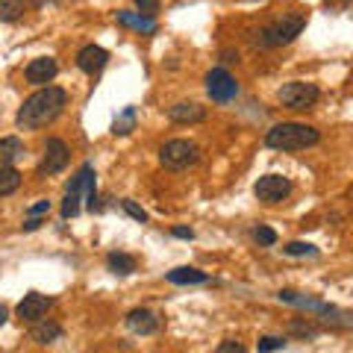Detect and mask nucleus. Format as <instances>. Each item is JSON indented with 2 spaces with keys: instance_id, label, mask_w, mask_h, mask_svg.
<instances>
[{
  "instance_id": "f257e3e1",
  "label": "nucleus",
  "mask_w": 353,
  "mask_h": 353,
  "mask_svg": "<svg viewBox=\"0 0 353 353\" xmlns=\"http://www.w3.org/2000/svg\"><path fill=\"white\" fill-rule=\"evenodd\" d=\"M65 103H68V94H65V88L59 85H41L36 94H30L24 103H21L18 115H15V124L21 130H41L53 124L59 115Z\"/></svg>"
},
{
  "instance_id": "f03ea898",
  "label": "nucleus",
  "mask_w": 353,
  "mask_h": 353,
  "mask_svg": "<svg viewBox=\"0 0 353 353\" xmlns=\"http://www.w3.org/2000/svg\"><path fill=\"white\" fill-rule=\"evenodd\" d=\"M321 132L309 124H297V121H285V124H277L268 130L265 136V145L274 148V150H303V148H312L318 145Z\"/></svg>"
},
{
  "instance_id": "7ed1b4c3",
  "label": "nucleus",
  "mask_w": 353,
  "mask_h": 353,
  "mask_svg": "<svg viewBox=\"0 0 353 353\" xmlns=\"http://www.w3.org/2000/svg\"><path fill=\"white\" fill-rule=\"evenodd\" d=\"M197 157H201V150H197V145L189 139H171V141H165L159 150V162L171 171L189 168V165L197 162Z\"/></svg>"
},
{
  "instance_id": "20e7f679",
  "label": "nucleus",
  "mask_w": 353,
  "mask_h": 353,
  "mask_svg": "<svg viewBox=\"0 0 353 353\" xmlns=\"http://www.w3.org/2000/svg\"><path fill=\"white\" fill-rule=\"evenodd\" d=\"M306 27V15L297 12V15H285L280 21H274L262 30V44H268V48H280V44H289L301 36V30Z\"/></svg>"
},
{
  "instance_id": "39448f33",
  "label": "nucleus",
  "mask_w": 353,
  "mask_h": 353,
  "mask_svg": "<svg viewBox=\"0 0 353 353\" xmlns=\"http://www.w3.org/2000/svg\"><path fill=\"white\" fill-rule=\"evenodd\" d=\"M280 103L285 109H294V112H303V109H312L318 103V97H321V92H318L315 83H303V80H294V83H285L280 88Z\"/></svg>"
},
{
  "instance_id": "423d86ee",
  "label": "nucleus",
  "mask_w": 353,
  "mask_h": 353,
  "mask_svg": "<svg viewBox=\"0 0 353 353\" xmlns=\"http://www.w3.org/2000/svg\"><path fill=\"white\" fill-rule=\"evenodd\" d=\"M253 194L259 197L262 203H283L285 197L292 194V180L289 176H280V174H265L259 176V183L253 185Z\"/></svg>"
},
{
  "instance_id": "0eeeda50",
  "label": "nucleus",
  "mask_w": 353,
  "mask_h": 353,
  "mask_svg": "<svg viewBox=\"0 0 353 353\" xmlns=\"http://www.w3.org/2000/svg\"><path fill=\"white\" fill-rule=\"evenodd\" d=\"M206 92H209V97H212L215 103H227V101H233V97L239 94V83L230 77V71L212 68L206 74Z\"/></svg>"
},
{
  "instance_id": "6e6552de",
  "label": "nucleus",
  "mask_w": 353,
  "mask_h": 353,
  "mask_svg": "<svg viewBox=\"0 0 353 353\" xmlns=\"http://www.w3.org/2000/svg\"><path fill=\"white\" fill-rule=\"evenodd\" d=\"M68 192L71 194H80V201H85V206L97 209V183H94V168L92 165H83L80 171H77V176L68 183Z\"/></svg>"
},
{
  "instance_id": "1a4fd4ad",
  "label": "nucleus",
  "mask_w": 353,
  "mask_h": 353,
  "mask_svg": "<svg viewBox=\"0 0 353 353\" xmlns=\"http://www.w3.org/2000/svg\"><path fill=\"white\" fill-rule=\"evenodd\" d=\"M65 165H68V145L62 139H50L44 145V159L39 165V174L41 176H50V174H59Z\"/></svg>"
},
{
  "instance_id": "9d476101",
  "label": "nucleus",
  "mask_w": 353,
  "mask_h": 353,
  "mask_svg": "<svg viewBox=\"0 0 353 353\" xmlns=\"http://www.w3.org/2000/svg\"><path fill=\"white\" fill-rule=\"evenodd\" d=\"M50 306H53V297H44L39 292H30V294H24V301L18 303L15 315L21 318V321H27V324H36V321H41V318L48 315Z\"/></svg>"
},
{
  "instance_id": "9b49d317",
  "label": "nucleus",
  "mask_w": 353,
  "mask_h": 353,
  "mask_svg": "<svg viewBox=\"0 0 353 353\" xmlns=\"http://www.w3.org/2000/svg\"><path fill=\"white\" fill-rule=\"evenodd\" d=\"M57 71H59L57 59H50V57H39V59H32V62L27 65L24 77H27V83H32V85H48V83L53 80V77H57Z\"/></svg>"
},
{
  "instance_id": "f8f14e48",
  "label": "nucleus",
  "mask_w": 353,
  "mask_h": 353,
  "mask_svg": "<svg viewBox=\"0 0 353 353\" xmlns=\"http://www.w3.org/2000/svg\"><path fill=\"white\" fill-rule=\"evenodd\" d=\"M106 62H109V53L101 48V44H85V48L77 53V65H80V71H85V74L103 71Z\"/></svg>"
},
{
  "instance_id": "ddd939ff",
  "label": "nucleus",
  "mask_w": 353,
  "mask_h": 353,
  "mask_svg": "<svg viewBox=\"0 0 353 353\" xmlns=\"http://www.w3.org/2000/svg\"><path fill=\"white\" fill-rule=\"evenodd\" d=\"M127 330L136 336H150L159 330V318L150 312V309H132L127 315Z\"/></svg>"
},
{
  "instance_id": "4468645a",
  "label": "nucleus",
  "mask_w": 353,
  "mask_h": 353,
  "mask_svg": "<svg viewBox=\"0 0 353 353\" xmlns=\"http://www.w3.org/2000/svg\"><path fill=\"white\" fill-rule=\"evenodd\" d=\"M277 297H280L283 303H292V306H303V309H312V312H321V315H336V309L330 306V303L315 301V297H303V294H297L292 289H283Z\"/></svg>"
},
{
  "instance_id": "2eb2a0df",
  "label": "nucleus",
  "mask_w": 353,
  "mask_h": 353,
  "mask_svg": "<svg viewBox=\"0 0 353 353\" xmlns=\"http://www.w3.org/2000/svg\"><path fill=\"white\" fill-rule=\"evenodd\" d=\"M168 118L174 124H197V121L206 118V109L201 103H174L168 109Z\"/></svg>"
},
{
  "instance_id": "dca6fc26",
  "label": "nucleus",
  "mask_w": 353,
  "mask_h": 353,
  "mask_svg": "<svg viewBox=\"0 0 353 353\" xmlns=\"http://www.w3.org/2000/svg\"><path fill=\"white\" fill-rule=\"evenodd\" d=\"M59 336H62V327L57 321H48V318L36 321L32 330H30V339L36 341V345H50V341H57Z\"/></svg>"
},
{
  "instance_id": "f3484780",
  "label": "nucleus",
  "mask_w": 353,
  "mask_h": 353,
  "mask_svg": "<svg viewBox=\"0 0 353 353\" xmlns=\"http://www.w3.org/2000/svg\"><path fill=\"white\" fill-rule=\"evenodd\" d=\"M118 24L121 27H132L139 32H148L153 36L159 27H157V18H148V15H139V12H118Z\"/></svg>"
},
{
  "instance_id": "a211bd4d",
  "label": "nucleus",
  "mask_w": 353,
  "mask_h": 353,
  "mask_svg": "<svg viewBox=\"0 0 353 353\" xmlns=\"http://www.w3.org/2000/svg\"><path fill=\"white\" fill-rule=\"evenodd\" d=\"M24 157V141L18 136H6L0 139V165H12Z\"/></svg>"
},
{
  "instance_id": "6ab92c4d",
  "label": "nucleus",
  "mask_w": 353,
  "mask_h": 353,
  "mask_svg": "<svg viewBox=\"0 0 353 353\" xmlns=\"http://www.w3.org/2000/svg\"><path fill=\"white\" fill-rule=\"evenodd\" d=\"M209 274L206 271H197V268H174L168 271V283L174 285H197V283H206Z\"/></svg>"
},
{
  "instance_id": "aec40b11",
  "label": "nucleus",
  "mask_w": 353,
  "mask_h": 353,
  "mask_svg": "<svg viewBox=\"0 0 353 353\" xmlns=\"http://www.w3.org/2000/svg\"><path fill=\"white\" fill-rule=\"evenodd\" d=\"M106 268L112 274H121V277H124V274L136 271V259H132L130 253H109V256H106Z\"/></svg>"
},
{
  "instance_id": "412c9836",
  "label": "nucleus",
  "mask_w": 353,
  "mask_h": 353,
  "mask_svg": "<svg viewBox=\"0 0 353 353\" xmlns=\"http://www.w3.org/2000/svg\"><path fill=\"white\" fill-rule=\"evenodd\" d=\"M18 185H21V174L12 165H0V197L18 192Z\"/></svg>"
},
{
  "instance_id": "4be33fe9",
  "label": "nucleus",
  "mask_w": 353,
  "mask_h": 353,
  "mask_svg": "<svg viewBox=\"0 0 353 353\" xmlns=\"http://www.w3.org/2000/svg\"><path fill=\"white\" fill-rule=\"evenodd\" d=\"M24 0H3L0 3V21L3 24H15V21H21L24 18Z\"/></svg>"
},
{
  "instance_id": "5701e85b",
  "label": "nucleus",
  "mask_w": 353,
  "mask_h": 353,
  "mask_svg": "<svg viewBox=\"0 0 353 353\" xmlns=\"http://www.w3.org/2000/svg\"><path fill=\"white\" fill-rule=\"evenodd\" d=\"M132 130H136V106H127L124 112L115 118L112 132H115V136H127V132H132Z\"/></svg>"
},
{
  "instance_id": "b1692460",
  "label": "nucleus",
  "mask_w": 353,
  "mask_h": 353,
  "mask_svg": "<svg viewBox=\"0 0 353 353\" xmlns=\"http://www.w3.org/2000/svg\"><path fill=\"white\" fill-rule=\"evenodd\" d=\"M283 347H285V339H280V336H262L259 345H256L259 353H274V350H283Z\"/></svg>"
},
{
  "instance_id": "393cba45",
  "label": "nucleus",
  "mask_w": 353,
  "mask_h": 353,
  "mask_svg": "<svg viewBox=\"0 0 353 353\" xmlns=\"http://www.w3.org/2000/svg\"><path fill=\"white\" fill-rule=\"evenodd\" d=\"M77 212H80V194L65 192V201H62V218H74Z\"/></svg>"
},
{
  "instance_id": "a878e982",
  "label": "nucleus",
  "mask_w": 353,
  "mask_h": 353,
  "mask_svg": "<svg viewBox=\"0 0 353 353\" xmlns=\"http://www.w3.org/2000/svg\"><path fill=\"white\" fill-rule=\"evenodd\" d=\"M283 250L289 253V256H315L318 253L312 245H306V241H292V245H285Z\"/></svg>"
},
{
  "instance_id": "bb28decb",
  "label": "nucleus",
  "mask_w": 353,
  "mask_h": 353,
  "mask_svg": "<svg viewBox=\"0 0 353 353\" xmlns=\"http://www.w3.org/2000/svg\"><path fill=\"white\" fill-rule=\"evenodd\" d=\"M253 239H256L259 241V245H277V233H274V230L271 227H256V230H253Z\"/></svg>"
},
{
  "instance_id": "cd10ccee",
  "label": "nucleus",
  "mask_w": 353,
  "mask_h": 353,
  "mask_svg": "<svg viewBox=\"0 0 353 353\" xmlns=\"http://www.w3.org/2000/svg\"><path fill=\"white\" fill-rule=\"evenodd\" d=\"M121 206H124V212H127L130 218H136L139 224H145V221H148V212H145V209H141L136 201H121Z\"/></svg>"
},
{
  "instance_id": "c85d7f7f",
  "label": "nucleus",
  "mask_w": 353,
  "mask_h": 353,
  "mask_svg": "<svg viewBox=\"0 0 353 353\" xmlns=\"http://www.w3.org/2000/svg\"><path fill=\"white\" fill-rule=\"evenodd\" d=\"M136 9H139V15L153 18L159 12V0H136Z\"/></svg>"
},
{
  "instance_id": "c756f323",
  "label": "nucleus",
  "mask_w": 353,
  "mask_h": 353,
  "mask_svg": "<svg viewBox=\"0 0 353 353\" xmlns=\"http://www.w3.org/2000/svg\"><path fill=\"white\" fill-rule=\"evenodd\" d=\"M218 353H248V350H245V345H239V341L230 339V341H221Z\"/></svg>"
},
{
  "instance_id": "7c9ffc66",
  "label": "nucleus",
  "mask_w": 353,
  "mask_h": 353,
  "mask_svg": "<svg viewBox=\"0 0 353 353\" xmlns=\"http://www.w3.org/2000/svg\"><path fill=\"white\" fill-rule=\"evenodd\" d=\"M292 333H297V336H306V339H315L318 336V330L315 327H309V324H292Z\"/></svg>"
},
{
  "instance_id": "2f4dec72",
  "label": "nucleus",
  "mask_w": 353,
  "mask_h": 353,
  "mask_svg": "<svg viewBox=\"0 0 353 353\" xmlns=\"http://www.w3.org/2000/svg\"><path fill=\"white\" fill-rule=\"evenodd\" d=\"M44 212H50V201H39V203H32L30 206V218H39Z\"/></svg>"
},
{
  "instance_id": "473e14b6",
  "label": "nucleus",
  "mask_w": 353,
  "mask_h": 353,
  "mask_svg": "<svg viewBox=\"0 0 353 353\" xmlns=\"http://www.w3.org/2000/svg\"><path fill=\"white\" fill-rule=\"evenodd\" d=\"M171 236H176V239H194V233H192L189 227H174Z\"/></svg>"
},
{
  "instance_id": "72a5a7b5",
  "label": "nucleus",
  "mask_w": 353,
  "mask_h": 353,
  "mask_svg": "<svg viewBox=\"0 0 353 353\" xmlns=\"http://www.w3.org/2000/svg\"><path fill=\"white\" fill-rule=\"evenodd\" d=\"M41 227V218H27L24 221V230H27V233H32V230H39Z\"/></svg>"
},
{
  "instance_id": "f704fd0d",
  "label": "nucleus",
  "mask_w": 353,
  "mask_h": 353,
  "mask_svg": "<svg viewBox=\"0 0 353 353\" xmlns=\"http://www.w3.org/2000/svg\"><path fill=\"white\" fill-rule=\"evenodd\" d=\"M6 321H9V309H6L3 303H0V327H3Z\"/></svg>"
},
{
  "instance_id": "c9c22d12",
  "label": "nucleus",
  "mask_w": 353,
  "mask_h": 353,
  "mask_svg": "<svg viewBox=\"0 0 353 353\" xmlns=\"http://www.w3.org/2000/svg\"><path fill=\"white\" fill-rule=\"evenodd\" d=\"M239 59V53H233V50H224V62H236Z\"/></svg>"
}]
</instances>
